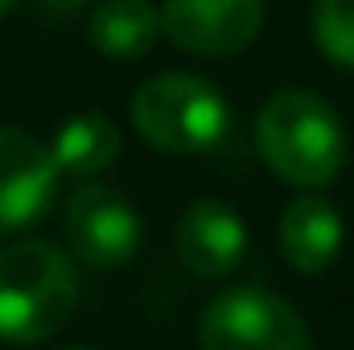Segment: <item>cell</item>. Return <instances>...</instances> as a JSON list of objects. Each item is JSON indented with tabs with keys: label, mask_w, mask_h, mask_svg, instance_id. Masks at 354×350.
Instances as JSON below:
<instances>
[{
	"label": "cell",
	"mask_w": 354,
	"mask_h": 350,
	"mask_svg": "<svg viewBox=\"0 0 354 350\" xmlns=\"http://www.w3.org/2000/svg\"><path fill=\"white\" fill-rule=\"evenodd\" d=\"M198 342L202 350H313L305 317L260 284L214 297L202 313Z\"/></svg>",
	"instance_id": "277c9868"
},
{
	"label": "cell",
	"mask_w": 354,
	"mask_h": 350,
	"mask_svg": "<svg viewBox=\"0 0 354 350\" xmlns=\"http://www.w3.org/2000/svg\"><path fill=\"white\" fill-rule=\"evenodd\" d=\"M313 42L330 62L354 66V0H313Z\"/></svg>",
	"instance_id": "7c38bea8"
},
{
	"label": "cell",
	"mask_w": 354,
	"mask_h": 350,
	"mask_svg": "<svg viewBox=\"0 0 354 350\" xmlns=\"http://www.w3.org/2000/svg\"><path fill=\"white\" fill-rule=\"evenodd\" d=\"M174 243H177V260L194 276L218 280V276L235 272L239 260L248 256V227L227 202L202 198V202L185 206Z\"/></svg>",
	"instance_id": "ba28073f"
},
{
	"label": "cell",
	"mask_w": 354,
	"mask_h": 350,
	"mask_svg": "<svg viewBox=\"0 0 354 350\" xmlns=\"http://www.w3.org/2000/svg\"><path fill=\"white\" fill-rule=\"evenodd\" d=\"M50 157H54L58 174L95 177L120 157V128L99 111H83V116H75L58 128V136L50 145Z\"/></svg>",
	"instance_id": "8fae6325"
},
{
	"label": "cell",
	"mask_w": 354,
	"mask_h": 350,
	"mask_svg": "<svg viewBox=\"0 0 354 350\" xmlns=\"http://www.w3.org/2000/svg\"><path fill=\"white\" fill-rule=\"evenodd\" d=\"M256 140L268 169L301 190L330 185L346 165V128L313 91L272 95L256 120Z\"/></svg>",
	"instance_id": "6da1fadb"
},
{
	"label": "cell",
	"mask_w": 354,
	"mask_h": 350,
	"mask_svg": "<svg viewBox=\"0 0 354 350\" xmlns=\"http://www.w3.org/2000/svg\"><path fill=\"white\" fill-rule=\"evenodd\" d=\"M132 124L161 153L174 157L206 153L227 136L231 103L210 79L169 71V75H153L132 95Z\"/></svg>",
	"instance_id": "3957f363"
},
{
	"label": "cell",
	"mask_w": 354,
	"mask_h": 350,
	"mask_svg": "<svg viewBox=\"0 0 354 350\" xmlns=\"http://www.w3.org/2000/svg\"><path fill=\"white\" fill-rule=\"evenodd\" d=\"M12 4H17V0H0V17H4V12H8Z\"/></svg>",
	"instance_id": "5bb4252c"
},
{
	"label": "cell",
	"mask_w": 354,
	"mask_h": 350,
	"mask_svg": "<svg viewBox=\"0 0 354 350\" xmlns=\"http://www.w3.org/2000/svg\"><path fill=\"white\" fill-rule=\"evenodd\" d=\"M91 0H37V8L46 12V17H75V12H83Z\"/></svg>",
	"instance_id": "4fadbf2b"
},
{
	"label": "cell",
	"mask_w": 354,
	"mask_h": 350,
	"mask_svg": "<svg viewBox=\"0 0 354 350\" xmlns=\"http://www.w3.org/2000/svg\"><path fill=\"white\" fill-rule=\"evenodd\" d=\"M58 190V165L21 128H0V235L33 227Z\"/></svg>",
	"instance_id": "52a82bcc"
},
{
	"label": "cell",
	"mask_w": 354,
	"mask_h": 350,
	"mask_svg": "<svg viewBox=\"0 0 354 350\" xmlns=\"http://www.w3.org/2000/svg\"><path fill=\"white\" fill-rule=\"evenodd\" d=\"M79 305V276L54 243L25 239L0 252V338L37 347L54 338Z\"/></svg>",
	"instance_id": "7a4b0ae2"
},
{
	"label": "cell",
	"mask_w": 354,
	"mask_h": 350,
	"mask_svg": "<svg viewBox=\"0 0 354 350\" xmlns=\"http://www.w3.org/2000/svg\"><path fill=\"white\" fill-rule=\"evenodd\" d=\"M66 239L75 256L99 272L124 268L140 243L136 206L111 185H99V181L79 185L75 198L66 202Z\"/></svg>",
	"instance_id": "5b68a950"
},
{
	"label": "cell",
	"mask_w": 354,
	"mask_h": 350,
	"mask_svg": "<svg viewBox=\"0 0 354 350\" xmlns=\"http://www.w3.org/2000/svg\"><path fill=\"white\" fill-rule=\"evenodd\" d=\"M161 37V8L149 0H103L87 21V42L120 62L145 58Z\"/></svg>",
	"instance_id": "30bf717a"
},
{
	"label": "cell",
	"mask_w": 354,
	"mask_h": 350,
	"mask_svg": "<svg viewBox=\"0 0 354 350\" xmlns=\"http://www.w3.org/2000/svg\"><path fill=\"white\" fill-rule=\"evenodd\" d=\"M264 29V0H165L161 33L198 58L248 50Z\"/></svg>",
	"instance_id": "8992f818"
},
{
	"label": "cell",
	"mask_w": 354,
	"mask_h": 350,
	"mask_svg": "<svg viewBox=\"0 0 354 350\" xmlns=\"http://www.w3.org/2000/svg\"><path fill=\"white\" fill-rule=\"evenodd\" d=\"M342 248V219L326 198H297L280 214V252L297 272H326Z\"/></svg>",
	"instance_id": "9c48e42d"
},
{
	"label": "cell",
	"mask_w": 354,
	"mask_h": 350,
	"mask_svg": "<svg viewBox=\"0 0 354 350\" xmlns=\"http://www.w3.org/2000/svg\"><path fill=\"white\" fill-rule=\"evenodd\" d=\"M71 350H91V347H71Z\"/></svg>",
	"instance_id": "9a60e30c"
}]
</instances>
